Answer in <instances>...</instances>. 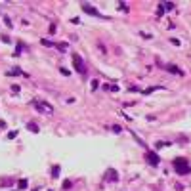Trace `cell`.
<instances>
[{"instance_id": "obj_18", "label": "cell", "mask_w": 191, "mask_h": 191, "mask_svg": "<svg viewBox=\"0 0 191 191\" xmlns=\"http://www.w3.org/2000/svg\"><path fill=\"white\" fill-rule=\"evenodd\" d=\"M21 48H23L21 44H17V48H15V55H19V54H21Z\"/></svg>"}, {"instance_id": "obj_12", "label": "cell", "mask_w": 191, "mask_h": 191, "mask_svg": "<svg viewBox=\"0 0 191 191\" xmlns=\"http://www.w3.org/2000/svg\"><path fill=\"white\" fill-rule=\"evenodd\" d=\"M17 187H19V189H25V187H27V180H19V182H17Z\"/></svg>"}, {"instance_id": "obj_13", "label": "cell", "mask_w": 191, "mask_h": 191, "mask_svg": "<svg viewBox=\"0 0 191 191\" xmlns=\"http://www.w3.org/2000/svg\"><path fill=\"white\" fill-rule=\"evenodd\" d=\"M164 12L166 10H164V6H162V2H161L159 4V10H157V15H164Z\"/></svg>"}, {"instance_id": "obj_11", "label": "cell", "mask_w": 191, "mask_h": 191, "mask_svg": "<svg viewBox=\"0 0 191 191\" xmlns=\"http://www.w3.org/2000/svg\"><path fill=\"white\" fill-rule=\"evenodd\" d=\"M168 145H170L168 141H157V143H155V147H157V149H161V147H168Z\"/></svg>"}, {"instance_id": "obj_14", "label": "cell", "mask_w": 191, "mask_h": 191, "mask_svg": "<svg viewBox=\"0 0 191 191\" xmlns=\"http://www.w3.org/2000/svg\"><path fill=\"white\" fill-rule=\"evenodd\" d=\"M58 174H59V166H54L52 168V178H58Z\"/></svg>"}, {"instance_id": "obj_9", "label": "cell", "mask_w": 191, "mask_h": 191, "mask_svg": "<svg viewBox=\"0 0 191 191\" xmlns=\"http://www.w3.org/2000/svg\"><path fill=\"white\" fill-rule=\"evenodd\" d=\"M162 6H164L166 12H170V10H174V8H176V4H174V2H162Z\"/></svg>"}, {"instance_id": "obj_10", "label": "cell", "mask_w": 191, "mask_h": 191, "mask_svg": "<svg viewBox=\"0 0 191 191\" xmlns=\"http://www.w3.org/2000/svg\"><path fill=\"white\" fill-rule=\"evenodd\" d=\"M27 128H29L31 132H38V126H36V123H29V124H27Z\"/></svg>"}, {"instance_id": "obj_1", "label": "cell", "mask_w": 191, "mask_h": 191, "mask_svg": "<svg viewBox=\"0 0 191 191\" xmlns=\"http://www.w3.org/2000/svg\"><path fill=\"white\" fill-rule=\"evenodd\" d=\"M174 168H176V172L180 174V176H185V174H189V172H191L189 162L185 161V159H182V157L174 159Z\"/></svg>"}, {"instance_id": "obj_23", "label": "cell", "mask_w": 191, "mask_h": 191, "mask_svg": "<svg viewBox=\"0 0 191 191\" xmlns=\"http://www.w3.org/2000/svg\"><path fill=\"white\" fill-rule=\"evenodd\" d=\"M97 84H99L97 80H92V90H96V88H97Z\"/></svg>"}, {"instance_id": "obj_3", "label": "cell", "mask_w": 191, "mask_h": 191, "mask_svg": "<svg viewBox=\"0 0 191 191\" xmlns=\"http://www.w3.org/2000/svg\"><path fill=\"white\" fill-rule=\"evenodd\" d=\"M71 58H73V65H75L76 73H80V75H84V73H86V65H84V61H82V58H80L79 54H73Z\"/></svg>"}, {"instance_id": "obj_15", "label": "cell", "mask_w": 191, "mask_h": 191, "mask_svg": "<svg viewBox=\"0 0 191 191\" xmlns=\"http://www.w3.org/2000/svg\"><path fill=\"white\" fill-rule=\"evenodd\" d=\"M55 48H58V50H61V52H65V50H67V44H55Z\"/></svg>"}, {"instance_id": "obj_16", "label": "cell", "mask_w": 191, "mask_h": 191, "mask_svg": "<svg viewBox=\"0 0 191 191\" xmlns=\"http://www.w3.org/2000/svg\"><path fill=\"white\" fill-rule=\"evenodd\" d=\"M42 44H44V46H48V48H50V46H55V44H54V42H52V40H46V38H44V40H42Z\"/></svg>"}, {"instance_id": "obj_21", "label": "cell", "mask_w": 191, "mask_h": 191, "mask_svg": "<svg viewBox=\"0 0 191 191\" xmlns=\"http://www.w3.org/2000/svg\"><path fill=\"white\" fill-rule=\"evenodd\" d=\"M120 10H123V12H128V8H126V4H124V2H120Z\"/></svg>"}, {"instance_id": "obj_2", "label": "cell", "mask_w": 191, "mask_h": 191, "mask_svg": "<svg viewBox=\"0 0 191 191\" xmlns=\"http://www.w3.org/2000/svg\"><path fill=\"white\" fill-rule=\"evenodd\" d=\"M32 107H35L38 113H44V115H52V113H54V105H50L44 99H35L32 101Z\"/></svg>"}, {"instance_id": "obj_6", "label": "cell", "mask_w": 191, "mask_h": 191, "mask_svg": "<svg viewBox=\"0 0 191 191\" xmlns=\"http://www.w3.org/2000/svg\"><path fill=\"white\" fill-rule=\"evenodd\" d=\"M105 180L107 182H119V174H117V170L109 168L107 172H105Z\"/></svg>"}, {"instance_id": "obj_17", "label": "cell", "mask_w": 191, "mask_h": 191, "mask_svg": "<svg viewBox=\"0 0 191 191\" xmlns=\"http://www.w3.org/2000/svg\"><path fill=\"white\" fill-rule=\"evenodd\" d=\"M113 132H115V134H120V132H123V128H120L119 124H115V126H113Z\"/></svg>"}, {"instance_id": "obj_19", "label": "cell", "mask_w": 191, "mask_h": 191, "mask_svg": "<svg viewBox=\"0 0 191 191\" xmlns=\"http://www.w3.org/2000/svg\"><path fill=\"white\" fill-rule=\"evenodd\" d=\"M69 187H71V182H69V180L63 182V189H69Z\"/></svg>"}, {"instance_id": "obj_8", "label": "cell", "mask_w": 191, "mask_h": 191, "mask_svg": "<svg viewBox=\"0 0 191 191\" xmlns=\"http://www.w3.org/2000/svg\"><path fill=\"white\" fill-rule=\"evenodd\" d=\"M6 75H8V76H15V75H23V71H21V69H17V67H14L12 71H8Z\"/></svg>"}, {"instance_id": "obj_20", "label": "cell", "mask_w": 191, "mask_h": 191, "mask_svg": "<svg viewBox=\"0 0 191 191\" xmlns=\"http://www.w3.org/2000/svg\"><path fill=\"white\" fill-rule=\"evenodd\" d=\"M140 35H141V36H143V38H151V35H149V32H143V31H141V32H140Z\"/></svg>"}, {"instance_id": "obj_4", "label": "cell", "mask_w": 191, "mask_h": 191, "mask_svg": "<svg viewBox=\"0 0 191 191\" xmlns=\"http://www.w3.org/2000/svg\"><path fill=\"white\" fill-rule=\"evenodd\" d=\"M145 161H147L151 166H157L161 159H159V155H157L155 151H145Z\"/></svg>"}, {"instance_id": "obj_22", "label": "cell", "mask_w": 191, "mask_h": 191, "mask_svg": "<svg viewBox=\"0 0 191 191\" xmlns=\"http://www.w3.org/2000/svg\"><path fill=\"white\" fill-rule=\"evenodd\" d=\"M12 92H15V94L19 92V86H17V84H14V86H12Z\"/></svg>"}, {"instance_id": "obj_5", "label": "cell", "mask_w": 191, "mask_h": 191, "mask_svg": "<svg viewBox=\"0 0 191 191\" xmlns=\"http://www.w3.org/2000/svg\"><path fill=\"white\" fill-rule=\"evenodd\" d=\"M82 10H84V14H88V15H94V17H103V15H101L99 12L92 6V4H82Z\"/></svg>"}, {"instance_id": "obj_7", "label": "cell", "mask_w": 191, "mask_h": 191, "mask_svg": "<svg viewBox=\"0 0 191 191\" xmlns=\"http://www.w3.org/2000/svg\"><path fill=\"white\" fill-rule=\"evenodd\" d=\"M166 71L174 73V75H184V71H182L180 67H176V65H166Z\"/></svg>"}]
</instances>
